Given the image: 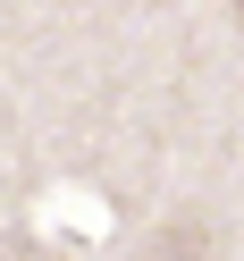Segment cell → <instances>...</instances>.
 <instances>
[{
    "instance_id": "cell-2",
    "label": "cell",
    "mask_w": 244,
    "mask_h": 261,
    "mask_svg": "<svg viewBox=\"0 0 244 261\" xmlns=\"http://www.w3.org/2000/svg\"><path fill=\"white\" fill-rule=\"evenodd\" d=\"M0 261H59L51 244H34V236H0Z\"/></svg>"
},
{
    "instance_id": "cell-3",
    "label": "cell",
    "mask_w": 244,
    "mask_h": 261,
    "mask_svg": "<svg viewBox=\"0 0 244 261\" xmlns=\"http://www.w3.org/2000/svg\"><path fill=\"white\" fill-rule=\"evenodd\" d=\"M236 25H244V0H236Z\"/></svg>"
},
{
    "instance_id": "cell-1",
    "label": "cell",
    "mask_w": 244,
    "mask_h": 261,
    "mask_svg": "<svg viewBox=\"0 0 244 261\" xmlns=\"http://www.w3.org/2000/svg\"><path fill=\"white\" fill-rule=\"evenodd\" d=\"M135 261H210V236H202L194 219H169L160 236H143V253H135Z\"/></svg>"
}]
</instances>
